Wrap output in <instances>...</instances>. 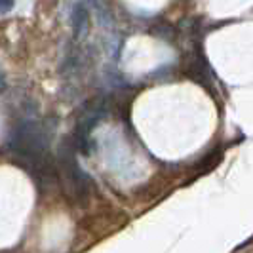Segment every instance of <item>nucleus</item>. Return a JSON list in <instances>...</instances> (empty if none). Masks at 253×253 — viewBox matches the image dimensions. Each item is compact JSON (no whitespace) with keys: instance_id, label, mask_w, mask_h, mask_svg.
I'll list each match as a JSON object with an SVG mask.
<instances>
[{"instance_id":"2","label":"nucleus","mask_w":253,"mask_h":253,"mask_svg":"<svg viewBox=\"0 0 253 253\" xmlns=\"http://www.w3.org/2000/svg\"><path fill=\"white\" fill-rule=\"evenodd\" d=\"M88 21H89L88 6L82 0H78L75 4V8H73V13H71V25H73V35H75L76 40L84 37L86 29H88Z\"/></svg>"},{"instance_id":"3","label":"nucleus","mask_w":253,"mask_h":253,"mask_svg":"<svg viewBox=\"0 0 253 253\" xmlns=\"http://www.w3.org/2000/svg\"><path fill=\"white\" fill-rule=\"evenodd\" d=\"M15 0H0V12L2 13H8L13 8Z\"/></svg>"},{"instance_id":"1","label":"nucleus","mask_w":253,"mask_h":253,"mask_svg":"<svg viewBox=\"0 0 253 253\" xmlns=\"http://www.w3.org/2000/svg\"><path fill=\"white\" fill-rule=\"evenodd\" d=\"M76 151H78V145H76L75 137H67L59 151V162L65 171V177L73 185V190L78 196H86L89 190V181L88 175L80 169V166L76 162Z\"/></svg>"}]
</instances>
